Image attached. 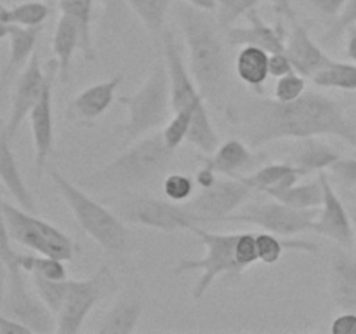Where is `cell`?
Wrapping results in <instances>:
<instances>
[{
	"mask_svg": "<svg viewBox=\"0 0 356 334\" xmlns=\"http://www.w3.org/2000/svg\"><path fill=\"white\" fill-rule=\"evenodd\" d=\"M228 118L242 131L250 148H259L280 139H306L336 136L356 146V125L332 97L306 90L301 97L282 103L278 100H256L226 108Z\"/></svg>",
	"mask_w": 356,
	"mask_h": 334,
	"instance_id": "obj_1",
	"label": "cell"
},
{
	"mask_svg": "<svg viewBox=\"0 0 356 334\" xmlns=\"http://www.w3.org/2000/svg\"><path fill=\"white\" fill-rule=\"evenodd\" d=\"M177 21L183 30L188 49L190 72L205 100L221 103L228 87L229 59L222 42L218 19H212L207 10L184 2L177 6Z\"/></svg>",
	"mask_w": 356,
	"mask_h": 334,
	"instance_id": "obj_2",
	"label": "cell"
},
{
	"mask_svg": "<svg viewBox=\"0 0 356 334\" xmlns=\"http://www.w3.org/2000/svg\"><path fill=\"white\" fill-rule=\"evenodd\" d=\"M176 150L170 148L162 132L153 131L152 136L139 138L125 152L115 157L111 162L94 170L82 180L83 186L103 188H134L156 180L172 162Z\"/></svg>",
	"mask_w": 356,
	"mask_h": 334,
	"instance_id": "obj_3",
	"label": "cell"
},
{
	"mask_svg": "<svg viewBox=\"0 0 356 334\" xmlns=\"http://www.w3.org/2000/svg\"><path fill=\"white\" fill-rule=\"evenodd\" d=\"M56 190L75 216L80 228L108 254V256H120L127 250L129 230L124 219L104 207L101 202L94 200L90 195L75 183L68 180L58 169L49 170Z\"/></svg>",
	"mask_w": 356,
	"mask_h": 334,
	"instance_id": "obj_4",
	"label": "cell"
},
{
	"mask_svg": "<svg viewBox=\"0 0 356 334\" xmlns=\"http://www.w3.org/2000/svg\"><path fill=\"white\" fill-rule=\"evenodd\" d=\"M163 58L169 66L170 75V101H172V111L177 110H193V124H191L188 143L202 153H214L219 146V136L212 125L211 115L205 106L200 89L197 86L193 73L186 68L177 42L169 30L163 33Z\"/></svg>",
	"mask_w": 356,
	"mask_h": 334,
	"instance_id": "obj_5",
	"label": "cell"
},
{
	"mask_svg": "<svg viewBox=\"0 0 356 334\" xmlns=\"http://www.w3.org/2000/svg\"><path fill=\"white\" fill-rule=\"evenodd\" d=\"M118 103L127 108V124L124 141H138L148 132L156 131L170 117V75L165 58L153 63L148 77L134 94L118 97Z\"/></svg>",
	"mask_w": 356,
	"mask_h": 334,
	"instance_id": "obj_6",
	"label": "cell"
},
{
	"mask_svg": "<svg viewBox=\"0 0 356 334\" xmlns=\"http://www.w3.org/2000/svg\"><path fill=\"white\" fill-rule=\"evenodd\" d=\"M0 261H2L6 282L2 294V313L26 324L35 334H51L58 331V317L47 305L31 292L26 284V271L14 260L13 239L2 226L0 239Z\"/></svg>",
	"mask_w": 356,
	"mask_h": 334,
	"instance_id": "obj_7",
	"label": "cell"
},
{
	"mask_svg": "<svg viewBox=\"0 0 356 334\" xmlns=\"http://www.w3.org/2000/svg\"><path fill=\"white\" fill-rule=\"evenodd\" d=\"M2 226L7 230L13 242L21 244L33 253L54 256L63 261H72L75 247L72 239L45 219L37 218L33 212L23 207H14L6 198L0 202Z\"/></svg>",
	"mask_w": 356,
	"mask_h": 334,
	"instance_id": "obj_8",
	"label": "cell"
},
{
	"mask_svg": "<svg viewBox=\"0 0 356 334\" xmlns=\"http://www.w3.org/2000/svg\"><path fill=\"white\" fill-rule=\"evenodd\" d=\"M191 232L202 240L205 247V254L200 260H183L174 268V273L179 275L184 271L202 270L200 278L193 285V299H202L205 292L211 289L219 275L233 278L238 277L243 271L235 257V246L238 233H218L204 230L202 226H195Z\"/></svg>",
	"mask_w": 356,
	"mask_h": 334,
	"instance_id": "obj_9",
	"label": "cell"
},
{
	"mask_svg": "<svg viewBox=\"0 0 356 334\" xmlns=\"http://www.w3.org/2000/svg\"><path fill=\"white\" fill-rule=\"evenodd\" d=\"M118 214L124 221L148 226L160 232H179L200 226L204 219L190 207L172 200H160L148 195H136L125 198L117 205Z\"/></svg>",
	"mask_w": 356,
	"mask_h": 334,
	"instance_id": "obj_10",
	"label": "cell"
},
{
	"mask_svg": "<svg viewBox=\"0 0 356 334\" xmlns=\"http://www.w3.org/2000/svg\"><path fill=\"white\" fill-rule=\"evenodd\" d=\"M320 209H296L280 200L245 205L225 219L229 223L254 225L280 237H292L315 228Z\"/></svg>",
	"mask_w": 356,
	"mask_h": 334,
	"instance_id": "obj_11",
	"label": "cell"
},
{
	"mask_svg": "<svg viewBox=\"0 0 356 334\" xmlns=\"http://www.w3.org/2000/svg\"><path fill=\"white\" fill-rule=\"evenodd\" d=\"M117 280L110 267L103 264L87 278H72L68 298L58 315V334H76L83 326V320L90 310L111 291H117Z\"/></svg>",
	"mask_w": 356,
	"mask_h": 334,
	"instance_id": "obj_12",
	"label": "cell"
},
{
	"mask_svg": "<svg viewBox=\"0 0 356 334\" xmlns=\"http://www.w3.org/2000/svg\"><path fill=\"white\" fill-rule=\"evenodd\" d=\"M56 77H59L58 59L52 58L45 63V86L40 100L30 111L31 136L35 146V170L40 176L54 150V84Z\"/></svg>",
	"mask_w": 356,
	"mask_h": 334,
	"instance_id": "obj_13",
	"label": "cell"
},
{
	"mask_svg": "<svg viewBox=\"0 0 356 334\" xmlns=\"http://www.w3.org/2000/svg\"><path fill=\"white\" fill-rule=\"evenodd\" d=\"M45 86V65H42L40 51H35L30 61L26 63L21 73L17 75L16 86L13 90V101H10L9 118L2 129V134L9 139H14V136L19 131L21 124L24 118L30 115L37 101L40 100Z\"/></svg>",
	"mask_w": 356,
	"mask_h": 334,
	"instance_id": "obj_14",
	"label": "cell"
},
{
	"mask_svg": "<svg viewBox=\"0 0 356 334\" xmlns=\"http://www.w3.org/2000/svg\"><path fill=\"white\" fill-rule=\"evenodd\" d=\"M252 186L245 183L242 177L236 180H222L211 188H204L202 193L190 204V207L207 221H225L228 216L236 212L243 202L252 195Z\"/></svg>",
	"mask_w": 356,
	"mask_h": 334,
	"instance_id": "obj_15",
	"label": "cell"
},
{
	"mask_svg": "<svg viewBox=\"0 0 356 334\" xmlns=\"http://www.w3.org/2000/svg\"><path fill=\"white\" fill-rule=\"evenodd\" d=\"M318 177L323 186V202L320 205L322 209H320L313 232L334 240L337 246L351 249L355 246V226L351 212L334 190L329 174L325 170H320Z\"/></svg>",
	"mask_w": 356,
	"mask_h": 334,
	"instance_id": "obj_16",
	"label": "cell"
},
{
	"mask_svg": "<svg viewBox=\"0 0 356 334\" xmlns=\"http://www.w3.org/2000/svg\"><path fill=\"white\" fill-rule=\"evenodd\" d=\"M245 17L249 19L250 26L228 28L226 42L229 45H233V47L235 45H240V47H243V45H257V47H263L270 54L285 52V49H287V31H285L280 17L275 24H268L256 13V9L249 10Z\"/></svg>",
	"mask_w": 356,
	"mask_h": 334,
	"instance_id": "obj_17",
	"label": "cell"
},
{
	"mask_svg": "<svg viewBox=\"0 0 356 334\" xmlns=\"http://www.w3.org/2000/svg\"><path fill=\"white\" fill-rule=\"evenodd\" d=\"M42 33V26H21L13 23H0V38L9 44V59L3 70V82H9L14 75H19L26 66L33 52L37 51V42Z\"/></svg>",
	"mask_w": 356,
	"mask_h": 334,
	"instance_id": "obj_18",
	"label": "cell"
},
{
	"mask_svg": "<svg viewBox=\"0 0 356 334\" xmlns=\"http://www.w3.org/2000/svg\"><path fill=\"white\" fill-rule=\"evenodd\" d=\"M285 54L291 58L296 72L306 79H312L316 72L332 61V58L313 40L309 31L298 21L292 23V33L289 35Z\"/></svg>",
	"mask_w": 356,
	"mask_h": 334,
	"instance_id": "obj_19",
	"label": "cell"
},
{
	"mask_svg": "<svg viewBox=\"0 0 356 334\" xmlns=\"http://www.w3.org/2000/svg\"><path fill=\"white\" fill-rule=\"evenodd\" d=\"M330 292L337 308L356 312V257L337 247L330 260Z\"/></svg>",
	"mask_w": 356,
	"mask_h": 334,
	"instance_id": "obj_20",
	"label": "cell"
},
{
	"mask_svg": "<svg viewBox=\"0 0 356 334\" xmlns=\"http://www.w3.org/2000/svg\"><path fill=\"white\" fill-rule=\"evenodd\" d=\"M122 80H124V75L118 73V75L111 77L104 82L94 84V86L87 87L82 93L76 94L72 103V111L75 113V117L83 124H90V122L103 117L113 103L115 93L120 87Z\"/></svg>",
	"mask_w": 356,
	"mask_h": 334,
	"instance_id": "obj_21",
	"label": "cell"
},
{
	"mask_svg": "<svg viewBox=\"0 0 356 334\" xmlns=\"http://www.w3.org/2000/svg\"><path fill=\"white\" fill-rule=\"evenodd\" d=\"M143 315V299L136 291L122 292L103 317L96 333L99 334H131L136 331Z\"/></svg>",
	"mask_w": 356,
	"mask_h": 334,
	"instance_id": "obj_22",
	"label": "cell"
},
{
	"mask_svg": "<svg viewBox=\"0 0 356 334\" xmlns=\"http://www.w3.org/2000/svg\"><path fill=\"white\" fill-rule=\"evenodd\" d=\"M0 180H2L3 186L10 191V195L16 198L19 207L28 212H33V214L37 212L33 195L24 183L23 174L17 166L13 148H10V139L3 134L0 136Z\"/></svg>",
	"mask_w": 356,
	"mask_h": 334,
	"instance_id": "obj_23",
	"label": "cell"
},
{
	"mask_svg": "<svg viewBox=\"0 0 356 334\" xmlns=\"http://www.w3.org/2000/svg\"><path fill=\"white\" fill-rule=\"evenodd\" d=\"M235 72L247 87L263 94L270 77V52L257 45H243L236 54Z\"/></svg>",
	"mask_w": 356,
	"mask_h": 334,
	"instance_id": "obj_24",
	"label": "cell"
},
{
	"mask_svg": "<svg viewBox=\"0 0 356 334\" xmlns=\"http://www.w3.org/2000/svg\"><path fill=\"white\" fill-rule=\"evenodd\" d=\"M339 159L341 155L336 148H332L327 143L318 141L316 138H306L299 139V143L292 150L289 162L294 164L308 176L312 173L330 169V166Z\"/></svg>",
	"mask_w": 356,
	"mask_h": 334,
	"instance_id": "obj_25",
	"label": "cell"
},
{
	"mask_svg": "<svg viewBox=\"0 0 356 334\" xmlns=\"http://www.w3.org/2000/svg\"><path fill=\"white\" fill-rule=\"evenodd\" d=\"M76 49H80L79 26L72 17L61 14L58 24H56L54 37H52V51H54V58L58 59L59 80L63 84H68L70 77H72L73 54Z\"/></svg>",
	"mask_w": 356,
	"mask_h": 334,
	"instance_id": "obj_26",
	"label": "cell"
},
{
	"mask_svg": "<svg viewBox=\"0 0 356 334\" xmlns=\"http://www.w3.org/2000/svg\"><path fill=\"white\" fill-rule=\"evenodd\" d=\"M305 176L306 174L299 167H296L294 164L277 162L261 167V169H257L250 176H242V180L249 186H252L254 191H264L268 195L271 191L285 190V188L292 186V184H296Z\"/></svg>",
	"mask_w": 356,
	"mask_h": 334,
	"instance_id": "obj_27",
	"label": "cell"
},
{
	"mask_svg": "<svg viewBox=\"0 0 356 334\" xmlns=\"http://www.w3.org/2000/svg\"><path fill=\"white\" fill-rule=\"evenodd\" d=\"M59 10L76 23L80 30V51L87 61L96 59V47L92 42L94 0H59Z\"/></svg>",
	"mask_w": 356,
	"mask_h": 334,
	"instance_id": "obj_28",
	"label": "cell"
},
{
	"mask_svg": "<svg viewBox=\"0 0 356 334\" xmlns=\"http://www.w3.org/2000/svg\"><path fill=\"white\" fill-rule=\"evenodd\" d=\"M252 162V153L242 139L232 138L218 146L212 157L205 159V164L214 167L219 174L236 176L240 169Z\"/></svg>",
	"mask_w": 356,
	"mask_h": 334,
	"instance_id": "obj_29",
	"label": "cell"
},
{
	"mask_svg": "<svg viewBox=\"0 0 356 334\" xmlns=\"http://www.w3.org/2000/svg\"><path fill=\"white\" fill-rule=\"evenodd\" d=\"M170 3L172 0H127V6L141 19L155 44H162Z\"/></svg>",
	"mask_w": 356,
	"mask_h": 334,
	"instance_id": "obj_30",
	"label": "cell"
},
{
	"mask_svg": "<svg viewBox=\"0 0 356 334\" xmlns=\"http://www.w3.org/2000/svg\"><path fill=\"white\" fill-rule=\"evenodd\" d=\"M270 195L275 200H280L284 204L291 205L296 209H315L320 207L323 202V186L320 177L309 183H296L285 190L271 191Z\"/></svg>",
	"mask_w": 356,
	"mask_h": 334,
	"instance_id": "obj_31",
	"label": "cell"
},
{
	"mask_svg": "<svg viewBox=\"0 0 356 334\" xmlns=\"http://www.w3.org/2000/svg\"><path fill=\"white\" fill-rule=\"evenodd\" d=\"M51 9L40 0H24L16 6L0 3V23L21 24V26H42L47 19Z\"/></svg>",
	"mask_w": 356,
	"mask_h": 334,
	"instance_id": "obj_32",
	"label": "cell"
},
{
	"mask_svg": "<svg viewBox=\"0 0 356 334\" xmlns=\"http://www.w3.org/2000/svg\"><path fill=\"white\" fill-rule=\"evenodd\" d=\"M312 80L316 87H323V89L356 90V65L332 59L325 68L316 72Z\"/></svg>",
	"mask_w": 356,
	"mask_h": 334,
	"instance_id": "obj_33",
	"label": "cell"
},
{
	"mask_svg": "<svg viewBox=\"0 0 356 334\" xmlns=\"http://www.w3.org/2000/svg\"><path fill=\"white\" fill-rule=\"evenodd\" d=\"M30 277L38 298H40L42 301L51 308V312L58 317L63 305H65L66 298H68L70 287H72V278L68 277L63 278V280H56V278H49L38 273L30 275Z\"/></svg>",
	"mask_w": 356,
	"mask_h": 334,
	"instance_id": "obj_34",
	"label": "cell"
},
{
	"mask_svg": "<svg viewBox=\"0 0 356 334\" xmlns=\"http://www.w3.org/2000/svg\"><path fill=\"white\" fill-rule=\"evenodd\" d=\"M14 260L16 263L26 271L28 275H44V277L56 278V280H63L68 278V270L65 267V261L58 260L54 256H45V254H23L14 250Z\"/></svg>",
	"mask_w": 356,
	"mask_h": 334,
	"instance_id": "obj_35",
	"label": "cell"
},
{
	"mask_svg": "<svg viewBox=\"0 0 356 334\" xmlns=\"http://www.w3.org/2000/svg\"><path fill=\"white\" fill-rule=\"evenodd\" d=\"M195 111L193 110H177L172 111V117L167 122V125L163 127L162 134L165 139L167 145L172 150H177L181 146V143L188 141V134H190L191 124H193Z\"/></svg>",
	"mask_w": 356,
	"mask_h": 334,
	"instance_id": "obj_36",
	"label": "cell"
},
{
	"mask_svg": "<svg viewBox=\"0 0 356 334\" xmlns=\"http://www.w3.org/2000/svg\"><path fill=\"white\" fill-rule=\"evenodd\" d=\"M261 0H218L216 19L221 28H232L238 17L245 16L249 10L256 9Z\"/></svg>",
	"mask_w": 356,
	"mask_h": 334,
	"instance_id": "obj_37",
	"label": "cell"
},
{
	"mask_svg": "<svg viewBox=\"0 0 356 334\" xmlns=\"http://www.w3.org/2000/svg\"><path fill=\"white\" fill-rule=\"evenodd\" d=\"M306 93V77L301 73L294 72L287 73V75L277 79V86H275V100L282 101V103H291V101L298 100Z\"/></svg>",
	"mask_w": 356,
	"mask_h": 334,
	"instance_id": "obj_38",
	"label": "cell"
},
{
	"mask_svg": "<svg viewBox=\"0 0 356 334\" xmlns=\"http://www.w3.org/2000/svg\"><path fill=\"white\" fill-rule=\"evenodd\" d=\"M162 190H163V195H165L169 200L181 204V202H186L188 198L193 195L195 181L191 180L190 176L174 173V174H169V176L163 180Z\"/></svg>",
	"mask_w": 356,
	"mask_h": 334,
	"instance_id": "obj_39",
	"label": "cell"
},
{
	"mask_svg": "<svg viewBox=\"0 0 356 334\" xmlns=\"http://www.w3.org/2000/svg\"><path fill=\"white\" fill-rule=\"evenodd\" d=\"M235 257L243 270L252 267V264H256L257 261H259V253H257V233H238V239H236L235 246Z\"/></svg>",
	"mask_w": 356,
	"mask_h": 334,
	"instance_id": "obj_40",
	"label": "cell"
},
{
	"mask_svg": "<svg viewBox=\"0 0 356 334\" xmlns=\"http://www.w3.org/2000/svg\"><path fill=\"white\" fill-rule=\"evenodd\" d=\"M355 24H356V0H348L343 13L334 19V23L330 24V28L327 30L323 40H336L337 37H341L344 31H348L351 26H355Z\"/></svg>",
	"mask_w": 356,
	"mask_h": 334,
	"instance_id": "obj_41",
	"label": "cell"
},
{
	"mask_svg": "<svg viewBox=\"0 0 356 334\" xmlns=\"http://www.w3.org/2000/svg\"><path fill=\"white\" fill-rule=\"evenodd\" d=\"M330 173L343 186H356V157L339 159L330 166Z\"/></svg>",
	"mask_w": 356,
	"mask_h": 334,
	"instance_id": "obj_42",
	"label": "cell"
},
{
	"mask_svg": "<svg viewBox=\"0 0 356 334\" xmlns=\"http://www.w3.org/2000/svg\"><path fill=\"white\" fill-rule=\"evenodd\" d=\"M330 333L332 334H356V312H353V310L341 312L339 315L332 320Z\"/></svg>",
	"mask_w": 356,
	"mask_h": 334,
	"instance_id": "obj_43",
	"label": "cell"
},
{
	"mask_svg": "<svg viewBox=\"0 0 356 334\" xmlns=\"http://www.w3.org/2000/svg\"><path fill=\"white\" fill-rule=\"evenodd\" d=\"M294 72V65H292L291 58L285 52H273L270 54V75L275 79L287 75V73Z\"/></svg>",
	"mask_w": 356,
	"mask_h": 334,
	"instance_id": "obj_44",
	"label": "cell"
},
{
	"mask_svg": "<svg viewBox=\"0 0 356 334\" xmlns=\"http://www.w3.org/2000/svg\"><path fill=\"white\" fill-rule=\"evenodd\" d=\"M312 6L325 17H337L343 13L348 0H309Z\"/></svg>",
	"mask_w": 356,
	"mask_h": 334,
	"instance_id": "obj_45",
	"label": "cell"
},
{
	"mask_svg": "<svg viewBox=\"0 0 356 334\" xmlns=\"http://www.w3.org/2000/svg\"><path fill=\"white\" fill-rule=\"evenodd\" d=\"M0 334H35L26 324L13 319V317L0 313Z\"/></svg>",
	"mask_w": 356,
	"mask_h": 334,
	"instance_id": "obj_46",
	"label": "cell"
},
{
	"mask_svg": "<svg viewBox=\"0 0 356 334\" xmlns=\"http://www.w3.org/2000/svg\"><path fill=\"white\" fill-rule=\"evenodd\" d=\"M101 6H103L106 17L110 19V23L113 26H118L124 16V7L127 3V0H99Z\"/></svg>",
	"mask_w": 356,
	"mask_h": 334,
	"instance_id": "obj_47",
	"label": "cell"
},
{
	"mask_svg": "<svg viewBox=\"0 0 356 334\" xmlns=\"http://www.w3.org/2000/svg\"><path fill=\"white\" fill-rule=\"evenodd\" d=\"M270 2V6L273 7L275 14H277L280 19H289L291 23H296L298 21V17H296V10H294V6H292V0H268Z\"/></svg>",
	"mask_w": 356,
	"mask_h": 334,
	"instance_id": "obj_48",
	"label": "cell"
},
{
	"mask_svg": "<svg viewBox=\"0 0 356 334\" xmlns=\"http://www.w3.org/2000/svg\"><path fill=\"white\" fill-rule=\"evenodd\" d=\"M218 174L219 173L214 167H211L209 164H204V166L197 170L195 181H197V184H200L202 190H204V188H211L212 184L218 183Z\"/></svg>",
	"mask_w": 356,
	"mask_h": 334,
	"instance_id": "obj_49",
	"label": "cell"
},
{
	"mask_svg": "<svg viewBox=\"0 0 356 334\" xmlns=\"http://www.w3.org/2000/svg\"><path fill=\"white\" fill-rule=\"evenodd\" d=\"M348 58L356 63V26H351L348 30V45H346Z\"/></svg>",
	"mask_w": 356,
	"mask_h": 334,
	"instance_id": "obj_50",
	"label": "cell"
},
{
	"mask_svg": "<svg viewBox=\"0 0 356 334\" xmlns=\"http://www.w3.org/2000/svg\"><path fill=\"white\" fill-rule=\"evenodd\" d=\"M184 2L191 3L202 10H207V13H216V9H218V0H184Z\"/></svg>",
	"mask_w": 356,
	"mask_h": 334,
	"instance_id": "obj_51",
	"label": "cell"
},
{
	"mask_svg": "<svg viewBox=\"0 0 356 334\" xmlns=\"http://www.w3.org/2000/svg\"><path fill=\"white\" fill-rule=\"evenodd\" d=\"M19 2H24V0H0V3H3V6H16V3Z\"/></svg>",
	"mask_w": 356,
	"mask_h": 334,
	"instance_id": "obj_52",
	"label": "cell"
},
{
	"mask_svg": "<svg viewBox=\"0 0 356 334\" xmlns=\"http://www.w3.org/2000/svg\"><path fill=\"white\" fill-rule=\"evenodd\" d=\"M351 219H353V226H355V242H356V207L351 209Z\"/></svg>",
	"mask_w": 356,
	"mask_h": 334,
	"instance_id": "obj_53",
	"label": "cell"
}]
</instances>
